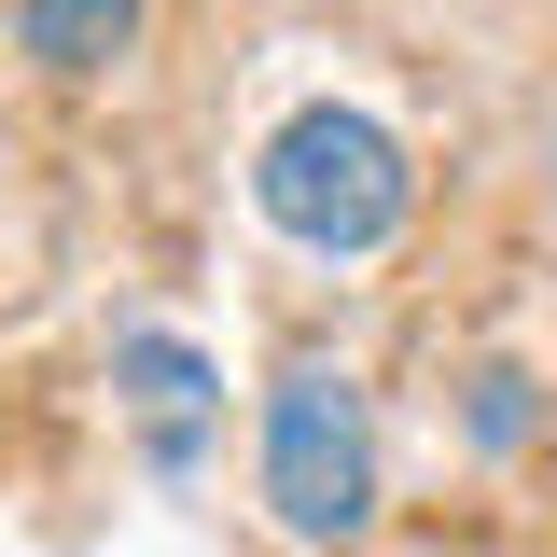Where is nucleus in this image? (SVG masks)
Returning <instances> with one entry per match:
<instances>
[{"label": "nucleus", "mask_w": 557, "mask_h": 557, "mask_svg": "<svg viewBox=\"0 0 557 557\" xmlns=\"http://www.w3.org/2000/svg\"><path fill=\"white\" fill-rule=\"evenodd\" d=\"M251 209H265L293 251H321V265H362V251H391L405 237V209H418V168H405V139L376 126V112H293V126L251 153Z\"/></svg>", "instance_id": "nucleus-1"}, {"label": "nucleus", "mask_w": 557, "mask_h": 557, "mask_svg": "<svg viewBox=\"0 0 557 557\" xmlns=\"http://www.w3.org/2000/svg\"><path fill=\"white\" fill-rule=\"evenodd\" d=\"M14 42L57 70V84H84V70H112L139 42V0H14Z\"/></svg>", "instance_id": "nucleus-4"}, {"label": "nucleus", "mask_w": 557, "mask_h": 557, "mask_svg": "<svg viewBox=\"0 0 557 557\" xmlns=\"http://www.w3.org/2000/svg\"><path fill=\"white\" fill-rule=\"evenodd\" d=\"M112 391H126L139 446H153V474H196L209 418H223V376H209L182 335H112Z\"/></svg>", "instance_id": "nucleus-3"}, {"label": "nucleus", "mask_w": 557, "mask_h": 557, "mask_svg": "<svg viewBox=\"0 0 557 557\" xmlns=\"http://www.w3.org/2000/svg\"><path fill=\"white\" fill-rule=\"evenodd\" d=\"M265 502H278L293 544H348L376 516V405L321 348L278 362V391H265Z\"/></svg>", "instance_id": "nucleus-2"}, {"label": "nucleus", "mask_w": 557, "mask_h": 557, "mask_svg": "<svg viewBox=\"0 0 557 557\" xmlns=\"http://www.w3.org/2000/svg\"><path fill=\"white\" fill-rule=\"evenodd\" d=\"M474 432H487V446L530 432V376H516V362H487V376H474Z\"/></svg>", "instance_id": "nucleus-5"}]
</instances>
